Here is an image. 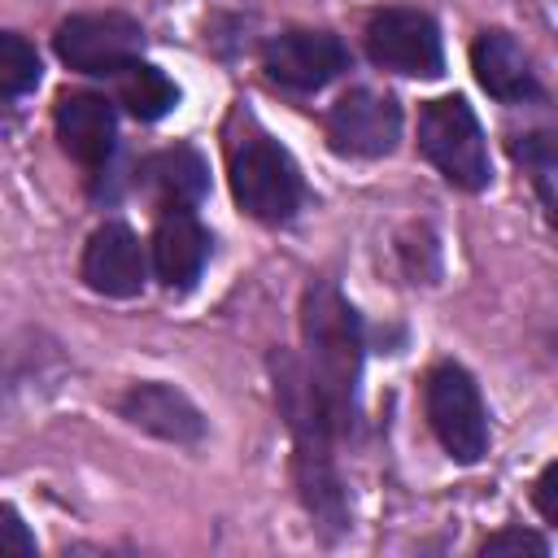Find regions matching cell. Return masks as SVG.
I'll list each match as a JSON object with an SVG mask.
<instances>
[{
  "mask_svg": "<svg viewBox=\"0 0 558 558\" xmlns=\"http://www.w3.org/2000/svg\"><path fill=\"white\" fill-rule=\"evenodd\" d=\"M275 392H279V405L288 414V427L296 436V488H301V501L305 510L314 514L318 527L327 532H344L349 527V497H344V484L336 475V462H331V423L323 414V401L314 397L301 362L292 357H275Z\"/></svg>",
  "mask_w": 558,
  "mask_h": 558,
  "instance_id": "2",
  "label": "cell"
},
{
  "mask_svg": "<svg viewBox=\"0 0 558 558\" xmlns=\"http://www.w3.org/2000/svg\"><path fill=\"white\" fill-rule=\"evenodd\" d=\"M554 484H558V466H545L541 471V480H536V506H541V514L554 523L558 519V506H554Z\"/></svg>",
  "mask_w": 558,
  "mask_h": 558,
  "instance_id": "21",
  "label": "cell"
},
{
  "mask_svg": "<svg viewBox=\"0 0 558 558\" xmlns=\"http://www.w3.org/2000/svg\"><path fill=\"white\" fill-rule=\"evenodd\" d=\"M209 257V231L192 209H161V222L153 231V266L166 288H192Z\"/></svg>",
  "mask_w": 558,
  "mask_h": 558,
  "instance_id": "13",
  "label": "cell"
},
{
  "mask_svg": "<svg viewBox=\"0 0 558 558\" xmlns=\"http://www.w3.org/2000/svg\"><path fill=\"white\" fill-rule=\"evenodd\" d=\"M366 52L375 65L414 78H436L445 70L440 31L423 9H379L366 22Z\"/></svg>",
  "mask_w": 558,
  "mask_h": 558,
  "instance_id": "7",
  "label": "cell"
},
{
  "mask_svg": "<svg viewBox=\"0 0 558 558\" xmlns=\"http://www.w3.org/2000/svg\"><path fill=\"white\" fill-rule=\"evenodd\" d=\"M122 418L135 423L140 432H153L174 445H196L205 436L201 410L170 384H135L122 397Z\"/></svg>",
  "mask_w": 558,
  "mask_h": 558,
  "instance_id": "14",
  "label": "cell"
},
{
  "mask_svg": "<svg viewBox=\"0 0 558 558\" xmlns=\"http://www.w3.org/2000/svg\"><path fill=\"white\" fill-rule=\"evenodd\" d=\"M401 135V109L392 96L353 87L327 113V140L344 157H384Z\"/></svg>",
  "mask_w": 558,
  "mask_h": 558,
  "instance_id": "8",
  "label": "cell"
},
{
  "mask_svg": "<svg viewBox=\"0 0 558 558\" xmlns=\"http://www.w3.org/2000/svg\"><path fill=\"white\" fill-rule=\"evenodd\" d=\"M480 554H532V558H545L549 549H545V541L541 536H532V532H523V527H506V532H497V536H488L484 545H480Z\"/></svg>",
  "mask_w": 558,
  "mask_h": 558,
  "instance_id": "19",
  "label": "cell"
},
{
  "mask_svg": "<svg viewBox=\"0 0 558 558\" xmlns=\"http://www.w3.org/2000/svg\"><path fill=\"white\" fill-rule=\"evenodd\" d=\"M144 48V31L126 13H74L57 26V57L78 74H118Z\"/></svg>",
  "mask_w": 558,
  "mask_h": 558,
  "instance_id": "6",
  "label": "cell"
},
{
  "mask_svg": "<svg viewBox=\"0 0 558 558\" xmlns=\"http://www.w3.org/2000/svg\"><path fill=\"white\" fill-rule=\"evenodd\" d=\"M140 183L161 209H192L209 187V170H205L196 148L179 144V148H166V153L148 157L140 166Z\"/></svg>",
  "mask_w": 558,
  "mask_h": 558,
  "instance_id": "15",
  "label": "cell"
},
{
  "mask_svg": "<svg viewBox=\"0 0 558 558\" xmlns=\"http://www.w3.org/2000/svg\"><path fill=\"white\" fill-rule=\"evenodd\" d=\"M118 100L140 118V122H157V118H166L174 105H179V87L157 70V65H148V61H126L118 74Z\"/></svg>",
  "mask_w": 558,
  "mask_h": 558,
  "instance_id": "16",
  "label": "cell"
},
{
  "mask_svg": "<svg viewBox=\"0 0 558 558\" xmlns=\"http://www.w3.org/2000/svg\"><path fill=\"white\" fill-rule=\"evenodd\" d=\"M471 70H475L480 87L493 100H506V105H523V100H532L541 92L536 87V70H532L523 44L510 31H484L471 44Z\"/></svg>",
  "mask_w": 558,
  "mask_h": 558,
  "instance_id": "12",
  "label": "cell"
},
{
  "mask_svg": "<svg viewBox=\"0 0 558 558\" xmlns=\"http://www.w3.org/2000/svg\"><path fill=\"white\" fill-rule=\"evenodd\" d=\"M423 405L436 440L453 462H480L488 453V410L475 379L462 366L453 362L432 366L423 379Z\"/></svg>",
  "mask_w": 558,
  "mask_h": 558,
  "instance_id": "5",
  "label": "cell"
},
{
  "mask_svg": "<svg viewBox=\"0 0 558 558\" xmlns=\"http://www.w3.org/2000/svg\"><path fill=\"white\" fill-rule=\"evenodd\" d=\"M4 554H35V536H31V527L22 523V514L0 501V558H4Z\"/></svg>",
  "mask_w": 558,
  "mask_h": 558,
  "instance_id": "20",
  "label": "cell"
},
{
  "mask_svg": "<svg viewBox=\"0 0 558 558\" xmlns=\"http://www.w3.org/2000/svg\"><path fill=\"white\" fill-rule=\"evenodd\" d=\"M39 83V52L31 39L0 31V96H22Z\"/></svg>",
  "mask_w": 558,
  "mask_h": 558,
  "instance_id": "17",
  "label": "cell"
},
{
  "mask_svg": "<svg viewBox=\"0 0 558 558\" xmlns=\"http://www.w3.org/2000/svg\"><path fill=\"white\" fill-rule=\"evenodd\" d=\"M231 192L257 222H288L305 196L296 161L262 131H248L231 144Z\"/></svg>",
  "mask_w": 558,
  "mask_h": 558,
  "instance_id": "3",
  "label": "cell"
},
{
  "mask_svg": "<svg viewBox=\"0 0 558 558\" xmlns=\"http://www.w3.org/2000/svg\"><path fill=\"white\" fill-rule=\"evenodd\" d=\"M266 74L292 92H318L349 70V48L331 31H283L262 52Z\"/></svg>",
  "mask_w": 558,
  "mask_h": 558,
  "instance_id": "9",
  "label": "cell"
},
{
  "mask_svg": "<svg viewBox=\"0 0 558 558\" xmlns=\"http://www.w3.org/2000/svg\"><path fill=\"white\" fill-rule=\"evenodd\" d=\"M301 336H305V379L323 401V414L336 436L353 427V392L362 375V327L336 283L314 279L301 301Z\"/></svg>",
  "mask_w": 558,
  "mask_h": 558,
  "instance_id": "1",
  "label": "cell"
},
{
  "mask_svg": "<svg viewBox=\"0 0 558 558\" xmlns=\"http://www.w3.org/2000/svg\"><path fill=\"white\" fill-rule=\"evenodd\" d=\"M418 148L462 192H480L493 179L480 118L462 96H440L418 109Z\"/></svg>",
  "mask_w": 558,
  "mask_h": 558,
  "instance_id": "4",
  "label": "cell"
},
{
  "mask_svg": "<svg viewBox=\"0 0 558 558\" xmlns=\"http://www.w3.org/2000/svg\"><path fill=\"white\" fill-rule=\"evenodd\" d=\"M514 157L532 170L536 179V192L545 205H554V187H549V174H554V144L549 135H527V140H514Z\"/></svg>",
  "mask_w": 558,
  "mask_h": 558,
  "instance_id": "18",
  "label": "cell"
},
{
  "mask_svg": "<svg viewBox=\"0 0 558 558\" xmlns=\"http://www.w3.org/2000/svg\"><path fill=\"white\" fill-rule=\"evenodd\" d=\"M57 135H61V148L78 166L100 170L118 140L113 105L96 92H61L57 96Z\"/></svg>",
  "mask_w": 558,
  "mask_h": 558,
  "instance_id": "11",
  "label": "cell"
},
{
  "mask_svg": "<svg viewBox=\"0 0 558 558\" xmlns=\"http://www.w3.org/2000/svg\"><path fill=\"white\" fill-rule=\"evenodd\" d=\"M83 279L100 296H135L144 288V279H148L144 244L135 240V231L126 222H105L92 231V240L83 248Z\"/></svg>",
  "mask_w": 558,
  "mask_h": 558,
  "instance_id": "10",
  "label": "cell"
}]
</instances>
